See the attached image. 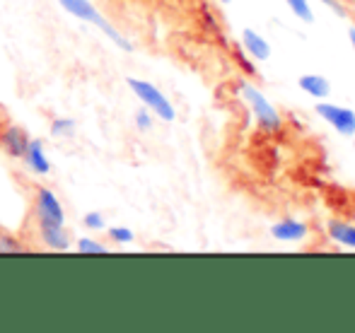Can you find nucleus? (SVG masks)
Masks as SVG:
<instances>
[{
    "mask_svg": "<svg viewBox=\"0 0 355 333\" xmlns=\"http://www.w3.org/2000/svg\"><path fill=\"white\" fill-rule=\"evenodd\" d=\"M58 5H61L63 10H66L68 15H73L75 19H83V22H89L94 24V27L99 29V32L104 34L107 39H112L114 44H116L121 51L126 53H133L136 51V46H133V42L126 37V34L119 32L116 24H112L107 17H104L102 12L97 10V5L92 3V0H56Z\"/></svg>",
    "mask_w": 355,
    "mask_h": 333,
    "instance_id": "nucleus-1",
    "label": "nucleus"
},
{
    "mask_svg": "<svg viewBox=\"0 0 355 333\" xmlns=\"http://www.w3.org/2000/svg\"><path fill=\"white\" fill-rule=\"evenodd\" d=\"M237 92H239V97L244 99V104L249 107L254 121L259 123V128H261V131H266V133L281 131V128H283V116L278 114V109L268 102V97L261 92V89L254 87V84L244 78V80L237 82Z\"/></svg>",
    "mask_w": 355,
    "mask_h": 333,
    "instance_id": "nucleus-2",
    "label": "nucleus"
},
{
    "mask_svg": "<svg viewBox=\"0 0 355 333\" xmlns=\"http://www.w3.org/2000/svg\"><path fill=\"white\" fill-rule=\"evenodd\" d=\"M126 84H128V89L138 97V102H143V107L148 109V111H153L155 118H159V121H164V123H172L174 118H177L174 104L169 102V99L164 97L162 89H157L153 82L138 80V78H126Z\"/></svg>",
    "mask_w": 355,
    "mask_h": 333,
    "instance_id": "nucleus-3",
    "label": "nucleus"
},
{
    "mask_svg": "<svg viewBox=\"0 0 355 333\" xmlns=\"http://www.w3.org/2000/svg\"><path fill=\"white\" fill-rule=\"evenodd\" d=\"M34 217L39 227H66V208L53 188L39 186L34 191Z\"/></svg>",
    "mask_w": 355,
    "mask_h": 333,
    "instance_id": "nucleus-4",
    "label": "nucleus"
},
{
    "mask_svg": "<svg viewBox=\"0 0 355 333\" xmlns=\"http://www.w3.org/2000/svg\"><path fill=\"white\" fill-rule=\"evenodd\" d=\"M314 111L322 121H327L338 136L343 138H353L355 136V111L348 107H338V104H331V102H324L319 99L314 104Z\"/></svg>",
    "mask_w": 355,
    "mask_h": 333,
    "instance_id": "nucleus-5",
    "label": "nucleus"
},
{
    "mask_svg": "<svg viewBox=\"0 0 355 333\" xmlns=\"http://www.w3.org/2000/svg\"><path fill=\"white\" fill-rule=\"evenodd\" d=\"M29 141H32V138H29L27 128L17 126V123H8V126L0 131V150H3L10 160H22Z\"/></svg>",
    "mask_w": 355,
    "mask_h": 333,
    "instance_id": "nucleus-6",
    "label": "nucleus"
},
{
    "mask_svg": "<svg viewBox=\"0 0 355 333\" xmlns=\"http://www.w3.org/2000/svg\"><path fill=\"white\" fill-rule=\"evenodd\" d=\"M22 162L34 177H49V174H51V160H49L46 147H44V143L39 141V138H32V141H29Z\"/></svg>",
    "mask_w": 355,
    "mask_h": 333,
    "instance_id": "nucleus-7",
    "label": "nucleus"
},
{
    "mask_svg": "<svg viewBox=\"0 0 355 333\" xmlns=\"http://www.w3.org/2000/svg\"><path fill=\"white\" fill-rule=\"evenodd\" d=\"M239 46L247 51V56L252 58L254 63H263L271 58V44H268V39L252 27L242 29V44H239Z\"/></svg>",
    "mask_w": 355,
    "mask_h": 333,
    "instance_id": "nucleus-8",
    "label": "nucleus"
},
{
    "mask_svg": "<svg viewBox=\"0 0 355 333\" xmlns=\"http://www.w3.org/2000/svg\"><path fill=\"white\" fill-rule=\"evenodd\" d=\"M307 235L309 227L302 220H295V217H283V220L271 225V237L276 242H302L307 240Z\"/></svg>",
    "mask_w": 355,
    "mask_h": 333,
    "instance_id": "nucleus-9",
    "label": "nucleus"
},
{
    "mask_svg": "<svg viewBox=\"0 0 355 333\" xmlns=\"http://www.w3.org/2000/svg\"><path fill=\"white\" fill-rule=\"evenodd\" d=\"M300 89L304 94H309L312 99H327L331 94V82H329L327 75H319V73H304L300 75Z\"/></svg>",
    "mask_w": 355,
    "mask_h": 333,
    "instance_id": "nucleus-10",
    "label": "nucleus"
},
{
    "mask_svg": "<svg viewBox=\"0 0 355 333\" xmlns=\"http://www.w3.org/2000/svg\"><path fill=\"white\" fill-rule=\"evenodd\" d=\"M39 237H42V244L51 251H71L73 242L68 235L66 227H39Z\"/></svg>",
    "mask_w": 355,
    "mask_h": 333,
    "instance_id": "nucleus-11",
    "label": "nucleus"
},
{
    "mask_svg": "<svg viewBox=\"0 0 355 333\" xmlns=\"http://www.w3.org/2000/svg\"><path fill=\"white\" fill-rule=\"evenodd\" d=\"M327 235L334 244H341L346 249H355V225L343 220H329Z\"/></svg>",
    "mask_w": 355,
    "mask_h": 333,
    "instance_id": "nucleus-12",
    "label": "nucleus"
},
{
    "mask_svg": "<svg viewBox=\"0 0 355 333\" xmlns=\"http://www.w3.org/2000/svg\"><path fill=\"white\" fill-rule=\"evenodd\" d=\"M75 131H78V123L71 116H56L49 126V133L53 138H73Z\"/></svg>",
    "mask_w": 355,
    "mask_h": 333,
    "instance_id": "nucleus-13",
    "label": "nucleus"
},
{
    "mask_svg": "<svg viewBox=\"0 0 355 333\" xmlns=\"http://www.w3.org/2000/svg\"><path fill=\"white\" fill-rule=\"evenodd\" d=\"M283 3L288 5L290 12L297 19H302V22H307V24L314 22V10H312V5H309V0H283Z\"/></svg>",
    "mask_w": 355,
    "mask_h": 333,
    "instance_id": "nucleus-14",
    "label": "nucleus"
},
{
    "mask_svg": "<svg viewBox=\"0 0 355 333\" xmlns=\"http://www.w3.org/2000/svg\"><path fill=\"white\" fill-rule=\"evenodd\" d=\"M73 249L78 253H107L109 246L97 240H92V237H80V240L73 244Z\"/></svg>",
    "mask_w": 355,
    "mask_h": 333,
    "instance_id": "nucleus-15",
    "label": "nucleus"
},
{
    "mask_svg": "<svg viewBox=\"0 0 355 333\" xmlns=\"http://www.w3.org/2000/svg\"><path fill=\"white\" fill-rule=\"evenodd\" d=\"M107 237L114 242V244H131L136 240V232L131 227H107Z\"/></svg>",
    "mask_w": 355,
    "mask_h": 333,
    "instance_id": "nucleus-16",
    "label": "nucleus"
},
{
    "mask_svg": "<svg viewBox=\"0 0 355 333\" xmlns=\"http://www.w3.org/2000/svg\"><path fill=\"white\" fill-rule=\"evenodd\" d=\"M83 225H85V230H89V232H102V230H107V225H104V215H102V213H97V210L85 213Z\"/></svg>",
    "mask_w": 355,
    "mask_h": 333,
    "instance_id": "nucleus-17",
    "label": "nucleus"
},
{
    "mask_svg": "<svg viewBox=\"0 0 355 333\" xmlns=\"http://www.w3.org/2000/svg\"><path fill=\"white\" fill-rule=\"evenodd\" d=\"M133 121H136V128L141 133H148V131H153V126H155V116H153V111H148V109H138L136 111V116H133Z\"/></svg>",
    "mask_w": 355,
    "mask_h": 333,
    "instance_id": "nucleus-18",
    "label": "nucleus"
},
{
    "mask_svg": "<svg viewBox=\"0 0 355 333\" xmlns=\"http://www.w3.org/2000/svg\"><path fill=\"white\" fill-rule=\"evenodd\" d=\"M234 58H237V66L244 71V75H257V66H254V61L247 56V51L242 46L234 51Z\"/></svg>",
    "mask_w": 355,
    "mask_h": 333,
    "instance_id": "nucleus-19",
    "label": "nucleus"
},
{
    "mask_svg": "<svg viewBox=\"0 0 355 333\" xmlns=\"http://www.w3.org/2000/svg\"><path fill=\"white\" fill-rule=\"evenodd\" d=\"M22 249H24V244L15 240V237H10V235L0 237V253H17V251H22Z\"/></svg>",
    "mask_w": 355,
    "mask_h": 333,
    "instance_id": "nucleus-20",
    "label": "nucleus"
},
{
    "mask_svg": "<svg viewBox=\"0 0 355 333\" xmlns=\"http://www.w3.org/2000/svg\"><path fill=\"white\" fill-rule=\"evenodd\" d=\"M322 5H327L329 10H331L334 15H338V17H346V8H343L338 0H319Z\"/></svg>",
    "mask_w": 355,
    "mask_h": 333,
    "instance_id": "nucleus-21",
    "label": "nucleus"
},
{
    "mask_svg": "<svg viewBox=\"0 0 355 333\" xmlns=\"http://www.w3.org/2000/svg\"><path fill=\"white\" fill-rule=\"evenodd\" d=\"M348 39H351V46H353V51H355V24L351 29H348Z\"/></svg>",
    "mask_w": 355,
    "mask_h": 333,
    "instance_id": "nucleus-22",
    "label": "nucleus"
},
{
    "mask_svg": "<svg viewBox=\"0 0 355 333\" xmlns=\"http://www.w3.org/2000/svg\"><path fill=\"white\" fill-rule=\"evenodd\" d=\"M220 3H223V5H230V3H232V0H220Z\"/></svg>",
    "mask_w": 355,
    "mask_h": 333,
    "instance_id": "nucleus-23",
    "label": "nucleus"
},
{
    "mask_svg": "<svg viewBox=\"0 0 355 333\" xmlns=\"http://www.w3.org/2000/svg\"><path fill=\"white\" fill-rule=\"evenodd\" d=\"M353 138H355V136H353Z\"/></svg>",
    "mask_w": 355,
    "mask_h": 333,
    "instance_id": "nucleus-24",
    "label": "nucleus"
}]
</instances>
